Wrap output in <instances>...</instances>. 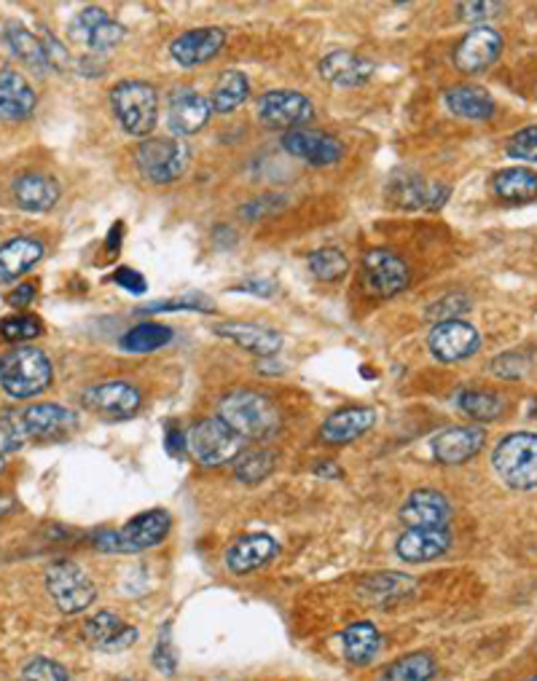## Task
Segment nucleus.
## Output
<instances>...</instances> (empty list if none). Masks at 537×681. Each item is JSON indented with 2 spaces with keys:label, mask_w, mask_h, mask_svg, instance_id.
<instances>
[{
  "label": "nucleus",
  "mask_w": 537,
  "mask_h": 681,
  "mask_svg": "<svg viewBox=\"0 0 537 681\" xmlns=\"http://www.w3.org/2000/svg\"><path fill=\"white\" fill-rule=\"evenodd\" d=\"M218 419L242 440H261L277 432L279 414L268 397L250 390L229 392L218 405Z\"/></svg>",
  "instance_id": "nucleus-1"
},
{
  "label": "nucleus",
  "mask_w": 537,
  "mask_h": 681,
  "mask_svg": "<svg viewBox=\"0 0 537 681\" xmlns=\"http://www.w3.org/2000/svg\"><path fill=\"white\" fill-rule=\"evenodd\" d=\"M55 379L49 357L35 346H20L11 349L9 355L0 357V386L5 395L25 401V397H35L46 392Z\"/></svg>",
  "instance_id": "nucleus-2"
},
{
  "label": "nucleus",
  "mask_w": 537,
  "mask_h": 681,
  "mask_svg": "<svg viewBox=\"0 0 537 681\" xmlns=\"http://www.w3.org/2000/svg\"><path fill=\"white\" fill-rule=\"evenodd\" d=\"M169 528H172V518H169L167 510H148V513L134 515L132 521H127L119 531H108V528L97 531L92 542L103 553L134 555L148 548H156L167 537Z\"/></svg>",
  "instance_id": "nucleus-3"
},
{
  "label": "nucleus",
  "mask_w": 537,
  "mask_h": 681,
  "mask_svg": "<svg viewBox=\"0 0 537 681\" xmlns=\"http://www.w3.org/2000/svg\"><path fill=\"white\" fill-rule=\"evenodd\" d=\"M110 105L121 129L132 138H145L159 121V92L148 81L127 79L110 92Z\"/></svg>",
  "instance_id": "nucleus-4"
},
{
  "label": "nucleus",
  "mask_w": 537,
  "mask_h": 681,
  "mask_svg": "<svg viewBox=\"0 0 537 681\" xmlns=\"http://www.w3.org/2000/svg\"><path fill=\"white\" fill-rule=\"evenodd\" d=\"M492 467L500 480L516 491L537 489V434L513 432L498 443L492 454Z\"/></svg>",
  "instance_id": "nucleus-5"
},
{
  "label": "nucleus",
  "mask_w": 537,
  "mask_h": 681,
  "mask_svg": "<svg viewBox=\"0 0 537 681\" xmlns=\"http://www.w3.org/2000/svg\"><path fill=\"white\" fill-rule=\"evenodd\" d=\"M46 590L62 614H79L97 598V585L75 561H55L46 569Z\"/></svg>",
  "instance_id": "nucleus-6"
},
{
  "label": "nucleus",
  "mask_w": 537,
  "mask_h": 681,
  "mask_svg": "<svg viewBox=\"0 0 537 681\" xmlns=\"http://www.w3.org/2000/svg\"><path fill=\"white\" fill-rule=\"evenodd\" d=\"M242 443L237 432L220 419H202L189 430V451L202 467H220L242 454Z\"/></svg>",
  "instance_id": "nucleus-7"
},
{
  "label": "nucleus",
  "mask_w": 537,
  "mask_h": 681,
  "mask_svg": "<svg viewBox=\"0 0 537 681\" xmlns=\"http://www.w3.org/2000/svg\"><path fill=\"white\" fill-rule=\"evenodd\" d=\"M134 162H138V169L151 183H172V180H178L186 172L189 148L183 143H178V140H145L134 151Z\"/></svg>",
  "instance_id": "nucleus-8"
},
{
  "label": "nucleus",
  "mask_w": 537,
  "mask_h": 681,
  "mask_svg": "<svg viewBox=\"0 0 537 681\" xmlns=\"http://www.w3.org/2000/svg\"><path fill=\"white\" fill-rule=\"evenodd\" d=\"M408 279H411V272H408L406 261L401 255L390 250H371L366 252L363 258V282L366 290L371 296L379 298H390L398 296L408 287Z\"/></svg>",
  "instance_id": "nucleus-9"
},
{
  "label": "nucleus",
  "mask_w": 537,
  "mask_h": 681,
  "mask_svg": "<svg viewBox=\"0 0 537 681\" xmlns=\"http://www.w3.org/2000/svg\"><path fill=\"white\" fill-rule=\"evenodd\" d=\"M68 33L75 44L86 46V49L97 51V55H100V51L114 49V46H119L127 35L124 25L110 20L108 11L97 9V5H90V9H84L81 14H75V20L70 22Z\"/></svg>",
  "instance_id": "nucleus-10"
},
{
  "label": "nucleus",
  "mask_w": 537,
  "mask_h": 681,
  "mask_svg": "<svg viewBox=\"0 0 537 681\" xmlns=\"http://www.w3.org/2000/svg\"><path fill=\"white\" fill-rule=\"evenodd\" d=\"M259 119L272 129H301V124L314 119L312 99L301 92H268L259 99Z\"/></svg>",
  "instance_id": "nucleus-11"
},
{
  "label": "nucleus",
  "mask_w": 537,
  "mask_h": 681,
  "mask_svg": "<svg viewBox=\"0 0 537 681\" xmlns=\"http://www.w3.org/2000/svg\"><path fill=\"white\" fill-rule=\"evenodd\" d=\"M81 403L92 414L108 416V419H127V416L138 414L143 395L138 386L127 384V381H103V384L90 386L81 395Z\"/></svg>",
  "instance_id": "nucleus-12"
},
{
  "label": "nucleus",
  "mask_w": 537,
  "mask_h": 681,
  "mask_svg": "<svg viewBox=\"0 0 537 681\" xmlns=\"http://www.w3.org/2000/svg\"><path fill=\"white\" fill-rule=\"evenodd\" d=\"M430 351H433L435 360L441 362H463L468 360L481 346V336H478L476 327L465 320H449L438 322L430 331L428 338Z\"/></svg>",
  "instance_id": "nucleus-13"
},
{
  "label": "nucleus",
  "mask_w": 537,
  "mask_h": 681,
  "mask_svg": "<svg viewBox=\"0 0 537 681\" xmlns=\"http://www.w3.org/2000/svg\"><path fill=\"white\" fill-rule=\"evenodd\" d=\"M22 430L33 440H60L79 427L75 410L57 403H40L22 410Z\"/></svg>",
  "instance_id": "nucleus-14"
},
{
  "label": "nucleus",
  "mask_w": 537,
  "mask_h": 681,
  "mask_svg": "<svg viewBox=\"0 0 537 681\" xmlns=\"http://www.w3.org/2000/svg\"><path fill=\"white\" fill-rule=\"evenodd\" d=\"M285 151L312 167H329L344 156V145L331 134L318 132V129H290L283 138Z\"/></svg>",
  "instance_id": "nucleus-15"
},
{
  "label": "nucleus",
  "mask_w": 537,
  "mask_h": 681,
  "mask_svg": "<svg viewBox=\"0 0 537 681\" xmlns=\"http://www.w3.org/2000/svg\"><path fill=\"white\" fill-rule=\"evenodd\" d=\"M226 44V31L220 27H196L172 40L169 55L180 68H200V64L210 62Z\"/></svg>",
  "instance_id": "nucleus-16"
},
{
  "label": "nucleus",
  "mask_w": 537,
  "mask_h": 681,
  "mask_svg": "<svg viewBox=\"0 0 537 681\" xmlns=\"http://www.w3.org/2000/svg\"><path fill=\"white\" fill-rule=\"evenodd\" d=\"M452 518V504L441 491L417 489L403 502L401 521L408 528H446Z\"/></svg>",
  "instance_id": "nucleus-17"
},
{
  "label": "nucleus",
  "mask_w": 537,
  "mask_h": 681,
  "mask_svg": "<svg viewBox=\"0 0 537 681\" xmlns=\"http://www.w3.org/2000/svg\"><path fill=\"white\" fill-rule=\"evenodd\" d=\"M484 443H487V430L484 427H452V430L441 432L433 440V456L446 467L463 465V462L473 459L484 449Z\"/></svg>",
  "instance_id": "nucleus-18"
},
{
  "label": "nucleus",
  "mask_w": 537,
  "mask_h": 681,
  "mask_svg": "<svg viewBox=\"0 0 537 681\" xmlns=\"http://www.w3.org/2000/svg\"><path fill=\"white\" fill-rule=\"evenodd\" d=\"M503 51V38L492 27H476L463 38V44L454 51V62L463 73H481L489 64L500 57Z\"/></svg>",
  "instance_id": "nucleus-19"
},
{
  "label": "nucleus",
  "mask_w": 537,
  "mask_h": 681,
  "mask_svg": "<svg viewBox=\"0 0 537 681\" xmlns=\"http://www.w3.org/2000/svg\"><path fill=\"white\" fill-rule=\"evenodd\" d=\"M84 638L103 652H124L138 642V628L127 625L116 612H97L84 622Z\"/></svg>",
  "instance_id": "nucleus-20"
},
{
  "label": "nucleus",
  "mask_w": 537,
  "mask_h": 681,
  "mask_svg": "<svg viewBox=\"0 0 537 681\" xmlns=\"http://www.w3.org/2000/svg\"><path fill=\"white\" fill-rule=\"evenodd\" d=\"M279 553L277 539L268 537V534H244L239 537L229 550H226V566L231 574H250L255 569L266 566L274 555Z\"/></svg>",
  "instance_id": "nucleus-21"
},
{
  "label": "nucleus",
  "mask_w": 537,
  "mask_h": 681,
  "mask_svg": "<svg viewBox=\"0 0 537 681\" xmlns=\"http://www.w3.org/2000/svg\"><path fill=\"white\" fill-rule=\"evenodd\" d=\"M452 548V534L446 528H408L395 542V553L406 563H428Z\"/></svg>",
  "instance_id": "nucleus-22"
},
{
  "label": "nucleus",
  "mask_w": 537,
  "mask_h": 681,
  "mask_svg": "<svg viewBox=\"0 0 537 681\" xmlns=\"http://www.w3.org/2000/svg\"><path fill=\"white\" fill-rule=\"evenodd\" d=\"M393 202L403 210H441L449 199V188L419 178V175H398L390 188Z\"/></svg>",
  "instance_id": "nucleus-23"
},
{
  "label": "nucleus",
  "mask_w": 537,
  "mask_h": 681,
  "mask_svg": "<svg viewBox=\"0 0 537 681\" xmlns=\"http://www.w3.org/2000/svg\"><path fill=\"white\" fill-rule=\"evenodd\" d=\"M210 99L200 92H175L167 108V124L175 134H196L210 121Z\"/></svg>",
  "instance_id": "nucleus-24"
},
{
  "label": "nucleus",
  "mask_w": 537,
  "mask_h": 681,
  "mask_svg": "<svg viewBox=\"0 0 537 681\" xmlns=\"http://www.w3.org/2000/svg\"><path fill=\"white\" fill-rule=\"evenodd\" d=\"M35 103L33 86L16 70H0V121H25L31 119Z\"/></svg>",
  "instance_id": "nucleus-25"
},
{
  "label": "nucleus",
  "mask_w": 537,
  "mask_h": 681,
  "mask_svg": "<svg viewBox=\"0 0 537 681\" xmlns=\"http://www.w3.org/2000/svg\"><path fill=\"white\" fill-rule=\"evenodd\" d=\"M379 414L373 408H344L336 410L334 416H329L320 430V438L331 445H344L353 443V440L363 438L366 432H371L377 427Z\"/></svg>",
  "instance_id": "nucleus-26"
},
{
  "label": "nucleus",
  "mask_w": 537,
  "mask_h": 681,
  "mask_svg": "<svg viewBox=\"0 0 537 681\" xmlns=\"http://www.w3.org/2000/svg\"><path fill=\"white\" fill-rule=\"evenodd\" d=\"M373 62L355 51H334L320 60V75L334 86H363L373 75Z\"/></svg>",
  "instance_id": "nucleus-27"
},
{
  "label": "nucleus",
  "mask_w": 537,
  "mask_h": 681,
  "mask_svg": "<svg viewBox=\"0 0 537 681\" xmlns=\"http://www.w3.org/2000/svg\"><path fill=\"white\" fill-rule=\"evenodd\" d=\"M215 333L235 340L244 351H253L259 357H272L283 349V336L279 333L261 325H248V322H220V325H215Z\"/></svg>",
  "instance_id": "nucleus-28"
},
{
  "label": "nucleus",
  "mask_w": 537,
  "mask_h": 681,
  "mask_svg": "<svg viewBox=\"0 0 537 681\" xmlns=\"http://www.w3.org/2000/svg\"><path fill=\"white\" fill-rule=\"evenodd\" d=\"M14 199L27 213H46L60 199V186L55 178L40 172H27L14 180Z\"/></svg>",
  "instance_id": "nucleus-29"
},
{
  "label": "nucleus",
  "mask_w": 537,
  "mask_h": 681,
  "mask_svg": "<svg viewBox=\"0 0 537 681\" xmlns=\"http://www.w3.org/2000/svg\"><path fill=\"white\" fill-rule=\"evenodd\" d=\"M338 638H342L344 660L349 666H369L382 649V633L377 631L373 622H353L349 628H344Z\"/></svg>",
  "instance_id": "nucleus-30"
},
{
  "label": "nucleus",
  "mask_w": 537,
  "mask_h": 681,
  "mask_svg": "<svg viewBox=\"0 0 537 681\" xmlns=\"http://www.w3.org/2000/svg\"><path fill=\"white\" fill-rule=\"evenodd\" d=\"M443 103L460 119H470V121H487L494 116V99L492 94L481 86H452L446 94H443Z\"/></svg>",
  "instance_id": "nucleus-31"
},
{
  "label": "nucleus",
  "mask_w": 537,
  "mask_h": 681,
  "mask_svg": "<svg viewBox=\"0 0 537 681\" xmlns=\"http://www.w3.org/2000/svg\"><path fill=\"white\" fill-rule=\"evenodd\" d=\"M44 258V244L38 239H11L0 248V282H14L27 274Z\"/></svg>",
  "instance_id": "nucleus-32"
},
{
  "label": "nucleus",
  "mask_w": 537,
  "mask_h": 681,
  "mask_svg": "<svg viewBox=\"0 0 537 681\" xmlns=\"http://www.w3.org/2000/svg\"><path fill=\"white\" fill-rule=\"evenodd\" d=\"M492 191L505 204H527L537 199V172L527 167L503 169L494 175Z\"/></svg>",
  "instance_id": "nucleus-33"
},
{
  "label": "nucleus",
  "mask_w": 537,
  "mask_h": 681,
  "mask_svg": "<svg viewBox=\"0 0 537 681\" xmlns=\"http://www.w3.org/2000/svg\"><path fill=\"white\" fill-rule=\"evenodd\" d=\"M248 75L239 73V70H226L218 79V84H215L213 94H210V108H213V113H235L239 105L248 99Z\"/></svg>",
  "instance_id": "nucleus-34"
},
{
  "label": "nucleus",
  "mask_w": 537,
  "mask_h": 681,
  "mask_svg": "<svg viewBox=\"0 0 537 681\" xmlns=\"http://www.w3.org/2000/svg\"><path fill=\"white\" fill-rule=\"evenodd\" d=\"M3 35H5V44H9V49L14 51V55L20 57V60L25 62L27 68L38 70V73H44V70L49 68V62H46L44 44H40V38H35V33L27 31V27H22L20 22H9V25L3 27Z\"/></svg>",
  "instance_id": "nucleus-35"
},
{
  "label": "nucleus",
  "mask_w": 537,
  "mask_h": 681,
  "mask_svg": "<svg viewBox=\"0 0 537 681\" xmlns=\"http://www.w3.org/2000/svg\"><path fill=\"white\" fill-rule=\"evenodd\" d=\"M454 405L476 421H494V419H500L505 410L503 397L494 395V392H484V390L457 392V395H454Z\"/></svg>",
  "instance_id": "nucleus-36"
},
{
  "label": "nucleus",
  "mask_w": 537,
  "mask_h": 681,
  "mask_svg": "<svg viewBox=\"0 0 537 681\" xmlns=\"http://www.w3.org/2000/svg\"><path fill=\"white\" fill-rule=\"evenodd\" d=\"M435 677V660L428 652H414V655L401 657L390 662L382 671L379 681H430Z\"/></svg>",
  "instance_id": "nucleus-37"
},
{
  "label": "nucleus",
  "mask_w": 537,
  "mask_h": 681,
  "mask_svg": "<svg viewBox=\"0 0 537 681\" xmlns=\"http://www.w3.org/2000/svg\"><path fill=\"white\" fill-rule=\"evenodd\" d=\"M172 327L159 325V322H145V325L132 327L124 338H121V349L132 351V355H145V351H156L172 340Z\"/></svg>",
  "instance_id": "nucleus-38"
},
{
  "label": "nucleus",
  "mask_w": 537,
  "mask_h": 681,
  "mask_svg": "<svg viewBox=\"0 0 537 681\" xmlns=\"http://www.w3.org/2000/svg\"><path fill=\"white\" fill-rule=\"evenodd\" d=\"M347 268H349V261L344 258V252L336 248L314 250L312 255H309V272H312L320 282L342 279L344 274H347Z\"/></svg>",
  "instance_id": "nucleus-39"
},
{
  "label": "nucleus",
  "mask_w": 537,
  "mask_h": 681,
  "mask_svg": "<svg viewBox=\"0 0 537 681\" xmlns=\"http://www.w3.org/2000/svg\"><path fill=\"white\" fill-rule=\"evenodd\" d=\"M272 469H274V454H268V451H248V454H242L237 459L235 475H237V480H242V483L255 486L264 478H268Z\"/></svg>",
  "instance_id": "nucleus-40"
},
{
  "label": "nucleus",
  "mask_w": 537,
  "mask_h": 681,
  "mask_svg": "<svg viewBox=\"0 0 537 681\" xmlns=\"http://www.w3.org/2000/svg\"><path fill=\"white\" fill-rule=\"evenodd\" d=\"M20 681H70L68 668L51 657H31L22 666Z\"/></svg>",
  "instance_id": "nucleus-41"
},
{
  "label": "nucleus",
  "mask_w": 537,
  "mask_h": 681,
  "mask_svg": "<svg viewBox=\"0 0 537 681\" xmlns=\"http://www.w3.org/2000/svg\"><path fill=\"white\" fill-rule=\"evenodd\" d=\"M44 333V322L38 316L22 314V316H5L0 320V338L5 340H33Z\"/></svg>",
  "instance_id": "nucleus-42"
},
{
  "label": "nucleus",
  "mask_w": 537,
  "mask_h": 681,
  "mask_svg": "<svg viewBox=\"0 0 537 681\" xmlns=\"http://www.w3.org/2000/svg\"><path fill=\"white\" fill-rule=\"evenodd\" d=\"M505 154L511 158H518V162L537 164V127L518 129L505 145Z\"/></svg>",
  "instance_id": "nucleus-43"
},
{
  "label": "nucleus",
  "mask_w": 537,
  "mask_h": 681,
  "mask_svg": "<svg viewBox=\"0 0 537 681\" xmlns=\"http://www.w3.org/2000/svg\"><path fill=\"white\" fill-rule=\"evenodd\" d=\"M369 588H373V598L382 601V598H401L406 596L408 590H414V580L398 577V574H377V577L369 580Z\"/></svg>",
  "instance_id": "nucleus-44"
},
{
  "label": "nucleus",
  "mask_w": 537,
  "mask_h": 681,
  "mask_svg": "<svg viewBox=\"0 0 537 681\" xmlns=\"http://www.w3.org/2000/svg\"><path fill=\"white\" fill-rule=\"evenodd\" d=\"M468 309H470L468 298H463V296H443L441 301H435L433 307L428 309V320H438V322L457 320V316H463Z\"/></svg>",
  "instance_id": "nucleus-45"
},
{
  "label": "nucleus",
  "mask_w": 537,
  "mask_h": 681,
  "mask_svg": "<svg viewBox=\"0 0 537 681\" xmlns=\"http://www.w3.org/2000/svg\"><path fill=\"white\" fill-rule=\"evenodd\" d=\"M178 309H191V311H215V303L210 301L207 296H200V292H189V296H180L175 301H159V303H148L145 311H178Z\"/></svg>",
  "instance_id": "nucleus-46"
},
{
  "label": "nucleus",
  "mask_w": 537,
  "mask_h": 681,
  "mask_svg": "<svg viewBox=\"0 0 537 681\" xmlns=\"http://www.w3.org/2000/svg\"><path fill=\"white\" fill-rule=\"evenodd\" d=\"M154 668L165 673V677H172L175 668H178V655H175L169 625L159 633V642H156V647H154Z\"/></svg>",
  "instance_id": "nucleus-47"
},
{
  "label": "nucleus",
  "mask_w": 537,
  "mask_h": 681,
  "mask_svg": "<svg viewBox=\"0 0 537 681\" xmlns=\"http://www.w3.org/2000/svg\"><path fill=\"white\" fill-rule=\"evenodd\" d=\"M25 438L27 434H25V430H22V421H16L14 416L0 414V456L11 454V451L20 449L22 440Z\"/></svg>",
  "instance_id": "nucleus-48"
},
{
  "label": "nucleus",
  "mask_w": 537,
  "mask_h": 681,
  "mask_svg": "<svg viewBox=\"0 0 537 681\" xmlns=\"http://www.w3.org/2000/svg\"><path fill=\"white\" fill-rule=\"evenodd\" d=\"M492 371L500 375V379H518L524 371H527V360L522 355H500L494 360Z\"/></svg>",
  "instance_id": "nucleus-49"
},
{
  "label": "nucleus",
  "mask_w": 537,
  "mask_h": 681,
  "mask_svg": "<svg viewBox=\"0 0 537 681\" xmlns=\"http://www.w3.org/2000/svg\"><path fill=\"white\" fill-rule=\"evenodd\" d=\"M114 282H116V285H119V287H124L127 292H132V296H143V292L148 290V285H145L143 274L134 272V268H127V266L116 268V272H114Z\"/></svg>",
  "instance_id": "nucleus-50"
},
{
  "label": "nucleus",
  "mask_w": 537,
  "mask_h": 681,
  "mask_svg": "<svg viewBox=\"0 0 537 681\" xmlns=\"http://www.w3.org/2000/svg\"><path fill=\"white\" fill-rule=\"evenodd\" d=\"M40 44H44L46 62H49V68H57V70H65V68H68V64H70V55L65 51V46L60 44V40H55L49 33H44V38H40Z\"/></svg>",
  "instance_id": "nucleus-51"
},
{
  "label": "nucleus",
  "mask_w": 537,
  "mask_h": 681,
  "mask_svg": "<svg viewBox=\"0 0 537 681\" xmlns=\"http://www.w3.org/2000/svg\"><path fill=\"white\" fill-rule=\"evenodd\" d=\"M492 11H498V5L494 3H463L460 5V14H463L465 22H484L489 20V14Z\"/></svg>",
  "instance_id": "nucleus-52"
},
{
  "label": "nucleus",
  "mask_w": 537,
  "mask_h": 681,
  "mask_svg": "<svg viewBox=\"0 0 537 681\" xmlns=\"http://www.w3.org/2000/svg\"><path fill=\"white\" fill-rule=\"evenodd\" d=\"M165 445L172 456L186 454V451H189V434H186L183 430H178V427H167Z\"/></svg>",
  "instance_id": "nucleus-53"
},
{
  "label": "nucleus",
  "mask_w": 537,
  "mask_h": 681,
  "mask_svg": "<svg viewBox=\"0 0 537 681\" xmlns=\"http://www.w3.org/2000/svg\"><path fill=\"white\" fill-rule=\"evenodd\" d=\"M33 298H35V285H31V282H25V285H20V287H14V290H11L9 303H11V307L22 309V307H31Z\"/></svg>",
  "instance_id": "nucleus-54"
},
{
  "label": "nucleus",
  "mask_w": 537,
  "mask_h": 681,
  "mask_svg": "<svg viewBox=\"0 0 537 681\" xmlns=\"http://www.w3.org/2000/svg\"><path fill=\"white\" fill-rule=\"evenodd\" d=\"M274 282L272 279H261V277H253V279H248V282H242V285L237 287V290H244V292H255V296H261V298H268L274 292Z\"/></svg>",
  "instance_id": "nucleus-55"
},
{
  "label": "nucleus",
  "mask_w": 537,
  "mask_h": 681,
  "mask_svg": "<svg viewBox=\"0 0 537 681\" xmlns=\"http://www.w3.org/2000/svg\"><path fill=\"white\" fill-rule=\"evenodd\" d=\"M121 228H124V226H121V223H116V226H114V228H110V237H108V250H114V248H116V244H121Z\"/></svg>",
  "instance_id": "nucleus-56"
},
{
  "label": "nucleus",
  "mask_w": 537,
  "mask_h": 681,
  "mask_svg": "<svg viewBox=\"0 0 537 681\" xmlns=\"http://www.w3.org/2000/svg\"><path fill=\"white\" fill-rule=\"evenodd\" d=\"M529 416H533V419H537V397L533 403H529Z\"/></svg>",
  "instance_id": "nucleus-57"
},
{
  "label": "nucleus",
  "mask_w": 537,
  "mask_h": 681,
  "mask_svg": "<svg viewBox=\"0 0 537 681\" xmlns=\"http://www.w3.org/2000/svg\"><path fill=\"white\" fill-rule=\"evenodd\" d=\"M3 467H5V465H3V456H0V473H3Z\"/></svg>",
  "instance_id": "nucleus-58"
},
{
  "label": "nucleus",
  "mask_w": 537,
  "mask_h": 681,
  "mask_svg": "<svg viewBox=\"0 0 537 681\" xmlns=\"http://www.w3.org/2000/svg\"><path fill=\"white\" fill-rule=\"evenodd\" d=\"M116 681H132V679H116Z\"/></svg>",
  "instance_id": "nucleus-59"
},
{
  "label": "nucleus",
  "mask_w": 537,
  "mask_h": 681,
  "mask_svg": "<svg viewBox=\"0 0 537 681\" xmlns=\"http://www.w3.org/2000/svg\"><path fill=\"white\" fill-rule=\"evenodd\" d=\"M529 681H537V673H535V677H533V679H529Z\"/></svg>",
  "instance_id": "nucleus-60"
}]
</instances>
